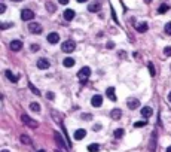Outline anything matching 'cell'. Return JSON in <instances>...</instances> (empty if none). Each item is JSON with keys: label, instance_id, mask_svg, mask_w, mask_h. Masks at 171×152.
<instances>
[{"label": "cell", "instance_id": "1", "mask_svg": "<svg viewBox=\"0 0 171 152\" xmlns=\"http://www.w3.org/2000/svg\"><path fill=\"white\" fill-rule=\"evenodd\" d=\"M61 49H63V52L70 54V52H73V51L76 49V43H74L73 40H65V42L61 45Z\"/></svg>", "mask_w": 171, "mask_h": 152}, {"label": "cell", "instance_id": "2", "mask_svg": "<svg viewBox=\"0 0 171 152\" xmlns=\"http://www.w3.org/2000/svg\"><path fill=\"white\" fill-rule=\"evenodd\" d=\"M89 76H91V69H89V67H82L81 70L77 72V78L81 79L82 82H85V81L89 78Z\"/></svg>", "mask_w": 171, "mask_h": 152}, {"label": "cell", "instance_id": "3", "mask_svg": "<svg viewBox=\"0 0 171 152\" xmlns=\"http://www.w3.org/2000/svg\"><path fill=\"white\" fill-rule=\"evenodd\" d=\"M21 121L25 124V125H27V127H30V128H37V127H39V122H36V121H33L28 115H25V113H24V115L21 116Z\"/></svg>", "mask_w": 171, "mask_h": 152}, {"label": "cell", "instance_id": "4", "mask_svg": "<svg viewBox=\"0 0 171 152\" xmlns=\"http://www.w3.org/2000/svg\"><path fill=\"white\" fill-rule=\"evenodd\" d=\"M34 18V12L31 9H22L21 10V20L22 21H31Z\"/></svg>", "mask_w": 171, "mask_h": 152}, {"label": "cell", "instance_id": "5", "mask_svg": "<svg viewBox=\"0 0 171 152\" xmlns=\"http://www.w3.org/2000/svg\"><path fill=\"white\" fill-rule=\"evenodd\" d=\"M28 30L34 34H40L42 33V25L39 24V22H30L28 24Z\"/></svg>", "mask_w": 171, "mask_h": 152}, {"label": "cell", "instance_id": "6", "mask_svg": "<svg viewBox=\"0 0 171 152\" xmlns=\"http://www.w3.org/2000/svg\"><path fill=\"white\" fill-rule=\"evenodd\" d=\"M51 67V63L46 60V58H39L37 60V69H40V70H46Z\"/></svg>", "mask_w": 171, "mask_h": 152}, {"label": "cell", "instance_id": "7", "mask_svg": "<svg viewBox=\"0 0 171 152\" xmlns=\"http://www.w3.org/2000/svg\"><path fill=\"white\" fill-rule=\"evenodd\" d=\"M48 42H49V43H52V45L58 43V42H60V34H58V33H55V31L49 33V34H48Z\"/></svg>", "mask_w": 171, "mask_h": 152}, {"label": "cell", "instance_id": "8", "mask_svg": "<svg viewBox=\"0 0 171 152\" xmlns=\"http://www.w3.org/2000/svg\"><path fill=\"white\" fill-rule=\"evenodd\" d=\"M91 105H92L94 107H100L103 105V97L100 94H95L92 98H91Z\"/></svg>", "mask_w": 171, "mask_h": 152}, {"label": "cell", "instance_id": "9", "mask_svg": "<svg viewBox=\"0 0 171 152\" xmlns=\"http://www.w3.org/2000/svg\"><path fill=\"white\" fill-rule=\"evenodd\" d=\"M127 106H128L131 110H134V109H137V107L140 106V101H138L137 98H128V100H127Z\"/></svg>", "mask_w": 171, "mask_h": 152}, {"label": "cell", "instance_id": "10", "mask_svg": "<svg viewBox=\"0 0 171 152\" xmlns=\"http://www.w3.org/2000/svg\"><path fill=\"white\" fill-rule=\"evenodd\" d=\"M140 113H141V116L143 118H150L152 115H153V110H152V107H149V106H144L141 110H140Z\"/></svg>", "mask_w": 171, "mask_h": 152}, {"label": "cell", "instance_id": "11", "mask_svg": "<svg viewBox=\"0 0 171 152\" xmlns=\"http://www.w3.org/2000/svg\"><path fill=\"white\" fill-rule=\"evenodd\" d=\"M85 136H86V130H85V128H79V130H76L74 134H73L74 140H82Z\"/></svg>", "mask_w": 171, "mask_h": 152}, {"label": "cell", "instance_id": "12", "mask_svg": "<svg viewBox=\"0 0 171 152\" xmlns=\"http://www.w3.org/2000/svg\"><path fill=\"white\" fill-rule=\"evenodd\" d=\"M9 48L12 51H15V52H18V51H21V48H22V42L21 40H12L10 45H9Z\"/></svg>", "mask_w": 171, "mask_h": 152}, {"label": "cell", "instance_id": "13", "mask_svg": "<svg viewBox=\"0 0 171 152\" xmlns=\"http://www.w3.org/2000/svg\"><path fill=\"white\" fill-rule=\"evenodd\" d=\"M156 137H158V134H156V131H153L152 137H150V143H149V151L150 152H155V149H156Z\"/></svg>", "mask_w": 171, "mask_h": 152}, {"label": "cell", "instance_id": "14", "mask_svg": "<svg viewBox=\"0 0 171 152\" xmlns=\"http://www.w3.org/2000/svg\"><path fill=\"white\" fill-rule=\"evenodd\" d=\"M74 17H76V12L73 9H65L64 10V20L65 21H72Z\"/></svg>", "mask_w": 171, "mask_h": 152}, {"label": "cell", "instance_id": "15", "mask_svg": "<svg viewBox=\"0 0 171 152\" xmlns=\"http://www.w3.org/2000/svg\"><path fill=\"white\" fill-rule=\"evenodd\" d=\"M106 96H107V98H110L112 101H116V94H115V88H113V86H109L107 90H106Z\"/></svg>", "mask_w": 171, "mask_h": 152}, {"label": "cell", "instance_id": "16", "mask_svg": "<svg viewBox=\"0 0 171 152\" xmlns=\"http://www.w3.org/2000/svg\"><path fill=\"white\" fill-rule=\"evenodd\" d=\"M5 76H6V78H8L10 82H14V84H17V82H18V76H17V75H14L10 70H6V72H5Z\"/></svg>", "mask_w": 171, "mask_h": 152}, {"label": "cell", "instance_id": "17", "mask_svg": "<svg viewBox=\"0 0 171 152\" xmlns=\"http://www.w3.org/2000/svg\"><path fill=\"white\" fill-rule=\"evenodd\" d=\"M147 29H149V25H147L146 22H140V24H136V30H137L138 33H144V31H147Z\"/></svg>", "mask_w": 171, "mask_h": 152}, {"label": "cell", "instance_id": "18", "mask_svg": "<svg viewBox=\"0 0 171 152\" xmlns=\"http://www.w3.org/2000/svg\"><path fill=\"white\" fill-rule=\"evenodd\" d=\"M110 116L113 118V119H121V116H122V110L121 109H113L112 112H110Z\"/></svg>", "mask_w": 171, "mask_h": 152}, {"label": "cell", "instance_id": "19", "mask_svg": "<svg viewBox=\"0 0 171 152\" xmlns=\"http://www.w3.org/2000/svg\"><path fill=\"white\" fill-rule=\"evenodd\" d=\"M63 64H64V67H73L74 66V60L72 57H65L64 61H63Z\"/></svg>", "mask_w": 171, "mask_h": 152}, {"label": "cell", "instance_id": "20", "mask_svg": "<svg viewBox=\"0 0 171 152\" xmlns=\"http://www.w3.org/2000/svg\"><path fill=\"white\" fill-rule=\"evenodd\" d=\"M45 8H46V10H48V12H51V14H54L55 9H57V6H55L54 3H52V2H46Z\"/></svg>", "mask_w": 171, "mask_h": 152}, {"label": "cell", "instance_id": "21", "mask_svg": "<svg viewBox=\"0 0 171 152\" xmlns=\"http://www.w3.org/2000/svg\"><path fill=\"white\" fill-rule=\"evenodd\" d=\"M30 110H33V112H40V105L36 103V101H33V103H30Z\"/></svg>", "mask_w": 171, "mask_h": 152}, {"label": "cell", "instance_id": "22", "mask_svg": "<svg viewBox=\"0 0 171 152\" xmlns=\"http://www.w3.org/2000/svg\"><path fill=\"white\" fill-rule=\"evenodd\" d=\"M88 151H89V152H98V151H100V145H97V143H91V145L88 146Z\"/></svg>", "mask_w": 171, "mask_h": 152}, {"label": "cell", "instance_id": "23", "mask_svg": "<svg viewBox=\"0 0 171 152\" xmlns=\"http://www.w3.org/2000/svg\"><path fill=\"white\" fill-rule=\"evenodd\" d=\"M89 12H98L100 10V3H92V5H89Z\"/></svg>", "mask_w": 171, "mask_h": 152}, {"label": "cell", "instance_id": "24", "mask_svg": "<svg viewBox=\"0 0 171 152\" xmlns=\"http://www.w3.org/2000/svg\"><path fill=\"white\" fill-rule=\"evenodd\" d=\"M124 133H125V131H124V128H117V130H115V133H113V134H115V137H116V139H121V137L124 136Z\"/></svg>", "mask_w": 171, "mask_h": 152}, {"label": "cell", "instance_id": "25", "mask_svg": "<svg viewBox=\"0 0 171 152\" xmlns=\"http://www.w3.org/2000/svg\"><path fill=\"white\" fill-rule=\"evenodd\" d=\"M168 9H170V6L164 3V5H161V6H159V9H158V12H159V14H165V12H167Z\"/></svg>", "mask_w": 171, "mask_h": 152}, {"label": "cell", "instance_id": "26", "mask_svg": "<svg viewBox=\"0 0 171 152\" xmlns=\"http://www.w3.org/2000/svg\"><path fill=\"white\" fill-rule=\"evenodd\" d=\"M21 142H22V143H25V145H31L30 137H28V136H24V134L21 136Z\"/></svg>", "mask_w": 171, "mask_h": 152}, {"label": "cell", "instance_id": "27", "mask_svg": "<svg viewBox=\"0 0 171 152\" xmlns=\"http://www.w3.org/2000/svg\"><path fill=\"white\" fill-rule=\"evenodd\" d=\"M28 88H30V90L33 91V94H36V96H39V94H40V91H39V90H37V88H36V86H34V85L31 84V82L28 84Z\"/></svg>", "mask_w": 171, "mask_h": 152}, {"label": "cell", "instance_id": "28", "mask_svg": "<svg viewBox=\"0 0 171 152\" xmlns=\"http://www.w3.org/2000/svg\"><path fill=\"white\" fill-rule=\"evenodd\" d=\"M164 31L168 34V36H171V22H167L165 24V27H164Z\"/></svg>", "mask_w": 171, "mask_h": 152}, {"label": "cell", "instance_id": "29", "mask_svg": "<svg viewBox=\"0 0 171 152\" xmlns=\"http://www.w3.org/2000/svg\"><path fill=\"white\" fill-rule=\"evenodd\" d=\"M144 125H147V121H146V119L138 121V122H136V124H134V127H136V128H138V127H144Z\"/></svg>", "mask_w": 171, "mask_h": 152}, {"label": "cell", "instance_id": "30", "mask_svg": "<svg viewBox=\"0 0 171 152\" xmlns=\"http://www.w3.org/2000/svg\"><path fill=\"white\" fill-rule=\"evenodd\" d=\"M12 25H14V22H3L2 25H0V29H2V30H6V29L12 27Z\"/></svg>", "mask_w": 171, "mask_h": 152}, {"label": "cell", "instance_id": "31", "mask_svg": "<svg viewBox=\"0 0 171 152\" xmlns=\"http://www.w3.org/2000/svg\"><path fill=\"white\" fill-rule=\"evenodd\" d=\"M164 55H165V57H171V46L164 48Z\"/></svg>", "mask_w": 171, "mask_h": 152}, {"label": "cell", "instance_id": "32", "mask_svg": "<svg viewBox=\"0 0 171 152\" xmlns=\"http://www.w3.org/2000/svg\"><path fill=\"white\" fill-rule=\"evenodd\" d=\"M149 72H150V76H155V66H153V63H149Z\"/></svg>", "mask_w": 171, "mask_h": 152}, {"label": "cell", "instance_id": "33", "mask_svg": "<svg viewBox=\"0 0 171 152\" xmlns=\"http://www.w3.org/2000/svg\"><path fill=\"white\" fill-rule=\"evenodd\" d=\"M30 49H31V52H36V51H39V49H40V46H39L37 43H31Z\"/></svg>", "mask_w": 171, "mask_h": 152}, {"label": "cell", "instance_id": "34", "mask_svg": "<svg viewBox=\"0 0 171 152\" xmlns=\"http://www.w3.org/2000/svg\"><path fill=\"white\" fill-rule=\"evenodd\" d=\"M82 119H85V121H91V119H92V115H91V113H83V115H82Z\"/></svg>", "mask_w": 171, "mask_h": 152}, {"label": "cell", "instance_id": "35", "mask_svg": "<svg viewBox=\"0 0 171 152\" xmlns=\"http://www.w3.org/2000/svg\"><path fill=\"white\" fill-rule=\"evenodd\" d=\"M54 97H55V96H54V93H51V91H48V93H46V98H48V100H54Z\"/></svg>", "mask_w": 171, "mask_h": 152}, {"label": "cell", "instance_id": "36", "mask_svg": "<svg viewBox=\"0 0 171 152\" xmlns=\"http://www.w3.org/2000/svg\"><path fill=\"white\" fill-rule=\"evenodd\" d=\"M92 130H94V131H100V130H101V125H100V124H95V125L92 127Z\"/></svg>", "mask_w": 171, "mask_h": 152}, {"label": "cell", "instance_id": "37", "mask_svg": "<svg viewBox=\"0 0 171 152\" xmlns=\"http://www.w3.org/2000/svg\"><path fill=\"white\" fill-rule=\"evenodd\" d=\"M5 10H6V6H5V3H2L0 5V14H5Z\"/></svg>", "mask_w": 171, "mask_h": 152}, {"label": "cell", "instance_id": "38", "mask_svg": "<svg viewBox=\"0 0 171 152\" xmlns=\"http://www.w3.org/2000/svg\"><path fill=\"white\" fill-rule=\"evenodd\" d=\"M106 46H107L109 49H113V48H115V43H113V42H107V45H106Z\"/></svg>", "mask_w": 171, "mask_h": 152}, {"label": "cell", "instance_id": "39", "mask_svg": "<svg viewBox=\"0 0 171 152\" xmlns=\"http://www.w3.org/2000/svg\"><path fill=\"white\" fill-rule=\"evenodd\" d=\"M58 2H60L61 5H67V3H69V0H58Z\"/></svg>", "mask_w": 171, "mask_h": 152}, {"label": "cell", "instance_id": "40", "mask_svg": "<svg viewBox=\"0 0 171 152\" xmlns=\"http://www.w3.org/2000/svg\"><path fill=\"white\" fill-rule=\"evenodd\" d=\"M119 55H121V57H122V58H124V57H125V55H127V52H125V51H121V52H119Z\"/></svg>", "mask_w": 171, "mask_h": 152}, {"label": "cell", "instance_id": "41", "mask_svg": "<svg viewBox=\"0 0 171 152\" xmlns=\"http://www.w3.org/2000/svg\"><path fill=\"white\" fill-rule=\"evenodd\" d=\"M79 3H85V2H88V0H77Z\"/></svg>", "mask_w": 171, "mask_h": 152}, {"label": "cell", "instance_id": "42", "mask_svg": "<svg viewBox=\"0 0 171 152\" xmlns=\"http://www.w3.org/2000/svg\"><path fill=\"white\" fill-rule=\"evenodd\" d=\"M165 152H171V146H168V148H167V151H165Z\"/></svg>", "mask_w": 171, "mask_h": 152}, {"label": "cell", "instance_id": "43", "mask_svg": "<svg viewBox=\"0 0 171 152\" xmlns=\"http://www.w3.org/2000/svg\"><path fill=\"white\" fill-rule=\"evenodd\" d=\"M168 100L171 101V91H170V94H168Z\"/></svg>", "mask_w": 171, "mask_h": 152}, {"label": "cell", "instance_id": "44", "mask_svg": "<svg viewBox=\"0 0 171 152\" xmlns=\"http://www.w3.org/2000/svg\"><path fill=\"white\" fill-rule=\"evenodd\" d=\"M144 2H146V3H150V2H152V0H144Z\"/></svg>", "mask_w": 171, "mask_h": 152}, {"label": "cell", "instance_id": "45", "mask_svg": "<svg viewBox=\"0 0 171 152\" xmlns=\"http://www.w3.org/2000/svg\"><path fill=\"white\" fill-rule=\"evenodd\" d=\"M12 2H22V0H12Z\"/></svg>", "mask_w": 171, "mask_h": 152}, {"label": "cell", "instance_id": "46", "mask_svg": "<svg viewBox=\"0 0 171 152\" xmlns=\"http://www.w3.org/2000/svg\"><path fill=\"white\" fill-rule=\"evenodd\" d=\"M2 152H9V151H8V149H3V151H2Z\"/></svg>", "mask_w": 171, "mask_h": 152}, {"label": "cell", "instance_id": "47", "mask_svg": "<svg viewBox=\"0 0 171 152\" xmlns=\"http://www.w3.org/2000/svg\"><path fill=\"white\" fill-rule=\"evenodd\" d=\"M39 152H45V151H43V149H40V151H39Z\"/></svg>", "mask_w": 171, "mask_h": 152}]
</instances>
